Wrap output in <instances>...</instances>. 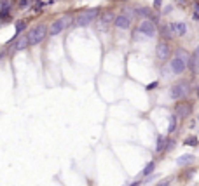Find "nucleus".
<instances>
[{"label":"nucleus","mask_w":199,"mask_h":186,"mask_svg":"<svg viewBox=\"0 0 199 186\" xmlns=\"http://www.w3.org/2000/svg\"><path fill=\"white\" fill-rule=\"evenodd\" d=\"M49 33L47 31V28L44 26V24H39V26H35L32 31L28 33V42L30 45H37V44H40V42L46 38V35Z\"/></svg>","instance_id":"1"},{"label":"nucleus","mask_w":199,"mask_h":186,"mask_svg":"<svg viewBox=\"0 0 199 186\" xmlns=\"http://www.w3.org/2000/svg\"><path fill=\"white\" fill-rule=\"evenodd\" d=\"M187 94H189V83L187 82H178L177 85H173V87L170 89V97L173 99V101L184 99Z\"/></svg>","instance_id":"2"},{"label":"nucleus","mask_w":199,"mask_h":186,"mask_svg":"<svg viewBox=\"0 0 199 186\" xmlns=\"http://www.w3.org/2000/svg\"><path fill=\"white\" fill-rule=\"evenodd\" d=\"M138 31L145 37H149V38H154L157 35V28H156V23L150 19H143L140 23V26H138Z\"/></svg>","instance_id":"3"},{"label":"nucleus","mask_w":199,"mask_h":186,"mask_svg":"<svg viewBox=\"0 0 199 186\" xmlns=\"http://www.w3.org/2000/svg\"><path fill=\"white\" fill-rule=\"evenodd\" d=\"M70 18L68 16H63V18H59V19H56L52 24H51V28H49V33L54 37V35H59L61 31H65L66 30V26L70 24Z\"/></svg>","instance_id":"4"},{"label":"nucleus","mask_w":199,"mask_h":186,"mask_svg":"<svg viewBox=\"0 0 199 186\" xmlns=\"http://www.w3.org/2000/svg\"><path fill=\"white\" fill-rule=\"evenodd\" d=\"M98 16V9H89V11H86L79 16L77 19H75V24L77 26H87V24H91L94 18Z\"/></svg>","instance_id":"5"},{"label":"nucleus","mask_w":199,"mask_h":186,"mask_svg":"<svg viewBox=\"0 0 199 186\" xmlns=\"http://www.w3.org/2000/svg\"><path fill=\"white\" fill-rule=\"evenodd\" d=\"M170 54H171V49H170V45H168V42H159L157 47H156L157 59H159L161 63H164V61L170 59Z\"/></svg>","instance_id":"6"},{"label":"nucleus","mask_w":199,"mask_h":186,"mask_svg":"<svg viewBox=\"0 0 199 186\" xmlns=\"http://www.w3.org/2000/svg\"><path fill=\"white\" fill-rule=\"evenodd\" d=\"M170 68H171V71H173L175 75H182V73L185 71V68H187V64H185L180 57L175 56V57L171 59V63H170Z\"/></svg>","instance_id":"7"},{"label":"nucleus","mask_w":199,"mask_h":186,"mask_svg":"<svg viewBox=\"0 0 199 186\" xmlns=\"http://www.w3.org/2000/svg\"><path fill=\"white\" fill-rule=\"evenodd\" d=\"M114 24L119 28V30H129V26H131V18H129V16H126V14L115 16Z\"/></svg>","instance_id":"8"},{"label":"nucleus","mask_w":199,"mask_h":186,"mask_svg":"<svg viewBox=\"0 0 199 186\" xmlns=\"http://www.w3.org/2000/svg\"><path fill=\"white\" fill-rule=\"evenodd\" d=\"M170 30L173 35H178V37H184L187 33V24L185 23H171Z\"/></svg>","instance_id":"9"},{"label":"nucleus","mask_w":199,"mask_h":186,"mask_svg":"<svg viewBox=\"0 0 199 186\" xmlns=\"http://www.w3.org/2000/svg\"><path fill=\"white\" fill-rule=\"evenodd\" d=\"M189 113H191V104H187V103L177 104V108H175V115L177 117H189Z\"/></svg>","instance_id":"10"},{"label":"nucleus","mask_w":199,"mask_h":186,"mask_svg":"<svg viewBox=\"0 0 199 186\" xmlns=\"http://www.w3.org/2000/svg\"><path fill=\"white\" fill-rule=\"evenodd\" d=\"M166 145H168V139L159 134V136H157V139H156V152H157V153H163L164 150H166Z\"/></svg>","instance_id":"11"},{"label":"nucleus","mask_w":199,"mask_h":186,"mask_svg":"<svg viewBox=\"0 0 199 186\" xmlns=\"http://www.w3.org/2000/svg\"><path fill=\"white\" fill-rule=\"evenodd\" d=\"M194 160H196L194 155H182V157H178L177 158V164L178 165H189V164H192Z\"/></svg>","instance_id":"12"},{"label":"nucleus","mask_w":199,"mask_h":186,"mask_svg":"<svg viewBox=\"0 0 199 186\" xmlns=\"http://www.w3.org/2000/svg\"><path fill=\"white\" fill-rule=\"evenodd\" d=\"M177 57H180L185 64H189V63H191V56H189V52H185L184 49H178V51H177Z\"/></svg>","instance_id":"13"},{"label":"nucleus","mask_w":199,"mask_h":186,"mask_svg":"<svg viewBox=\"0 0 199 186\" xmlns=\"http://www.w3.org/2000/svg\"><path fill=\"white\" fill-rule=\"evenodd\" d=\"M30 45V42H28V38L25 37V38H19V40L14 44V51H21V49H25V47H28Z\"/></svg>","instance_id":"14"},{"label":"nucleus","mask_w":199,"mask_h":186,"mask_svg":"<svg viewBox=\"0 0 199 186\" xmlns=\"http://www.w3.org/2000/svg\"><path fill=\"white\" fill-rule=\"evenodd\" d=\"M177 131V115H171L170 118V127H168V132L173 134V132Z\"/></svg>","instance_id":"15"},{"label":"nucleus","mask_w":199,"mask_h":186,"mask_svg":"<svg viewBox=\"0 0 199 186\" xmlns=\"http://www.w3.org/2000/svg\"><path fill=\"white\" fill-rule=\"evenodd\" d=\"M154 169H156V164H154V162H149V164H147V165H145V169H143V176H150V174L154 172Z\"/></svg>","instance_id":"16"},{"label":"nucleus","mask_w":199,"mask_h":186,"mask_svg":"<svg viewBox=\"0 0 199 186\" xmlns=\"http://www.w3.org/2000/svg\"><path fill=\"white\" fill-rule=\"evenodd\" d=\"M185 145H189V146H196V145H197V138H196V136H189V138L185 139Z\"/></svg>","instance_id":"17"},{"label":"nucleus","mask_w":199,"mask_h":186,"mask_svg":"<svg viewBox=\"0 0 199 186\" xmlns=\"http://www.w3.org/2000/svg\"><path fill=\"white\" fill-rule=\"evenodd\" d=\"M136 14H140V16H147V18H152V16H150V11H149V9H145V7L136 9Z\"/></svg>","instance_id":"18"},{"label":"nucleus","mask_w":199,"mask_h":186,"mask_svg":"<svg viewBox=\"0 0 199 186\" xmlns=\"http://www.w3.org/2000/svg\"><path fill=\"white\" fill-rule=\"evenodd\" d=\"M161 33H163L164 37H166V38H170L171 35H173V33H171V30H170V24H168V26H164V28H163V31H161Z\"/></svg>","instance_id":"19"},{"label":"nucleus","mask_w":199,"mask_h":186,"mask_svg":"<svg viewBox=\"0 0 199 186\" xmlns=\"http://www.w3.org/2000/svg\"><path fill=\"white\" fill-rule=\"evenodd\" d=\"M25 26H26V24H25V21H18V23H16V30H18V31H23Z\"/></svg>","instance_id":"20"},{"label":"nucleus","mask_w":199,"mask_h":186,"mask_svg":"<svg viewBox=\"0 0 199 186\" xmlns=\"http://www.w3.org/2000/svg\"><path fill=\"white\" fill-rule=\"evenodd\" d=\"M44 5H46V4H44L42 0H37V2H35V9H37V11H39V9H42Z\"/></svg>","instance_id":"21"},{"label":"nucleus","mask_w":199,"mask_h":186,"mask_svg":"<svg viewBox=\"0 0 199 186\" xmlns=\"http://www.w3.org/2000/svg\"><path fill=\"white\" fill-rule=\"evenodd\" d=\"M157 87V82H152V83H149V85H147V90H154Z\"/></svg>","instance_id":"22"},{"label":"nucleus","mask_w":199,"mask_h":186,"mask_svg":"<svg viewBox=\"0 0 199 186\" xmlns=\"http://www.w3.org/2000/svg\"><path fill=\"white\" fill-rule=\"evenodd\" d=\"M28 2H30V0H19V7H21V9H25V7L28 5Z\"/></svg>","instance_id":"23"},{"label":"nucleus","mask_w":199,"mask_h":186,"mask_svg":"<svg viewBox=\"0 0 199 186\" xmlns=\"http://www.w3.org/2000/svg\"><path fill=\"white\" fill-rule=\"evenodd\" d=\"M161 5H163V0H154V7L156 9H159Z\"/></svg>","instance_id":"24"},{"label":"nucleus","mask_w":199,"mask_h":186,"mask_svg":"<svg viewBox=\"0 0 199 186\" xmlns=\"http://www.w3.org/2000/svg\"><path fill=\"white\" fill-rule=\"evenodd\" d=\"M192 18H194V21H197V23H199V14H197V12H194V16H192Z\"/></svg>","instance_id":"25"},{"label":"nucleus","mask_w":199,"mask_h":186,"mask_svg":"<svg viewBox=\"0 0 199 186\" xmlns=\"http://www.w3.org/2000/svg\"><path fill=\"white\" fill-rule=\"evenodd\" d=\"M194 9H196V12L199 14V2H196V4H194Z\"/></svg>","instance_id":"26"},{"label":"nucleus","mask_w":199,"mask_h":186,"mask_svg":"<svg viewBox=\"0 0 199 186\" xmlns=\"http://www.w3.org/2000/svg\"><path fill=\"white\" fill-rule=\"evenodd\" d=\"M196 92H197V97H199V85H197V90H196Z\"/></svg>","instance_id":"27"},{"label":"nucleus","mask_w":199,"mask_h":186,"mask_svg":"<svg viewBox=\"0 0 199 186\" xmlns=\"http://www.w3.org/2000/svg\"><path fill=\"white\" fill-rule=\"evenodd\" d=\"M197 64H199V61H197Z\"/></svg>","instance_id":"28"}]
</instances>
